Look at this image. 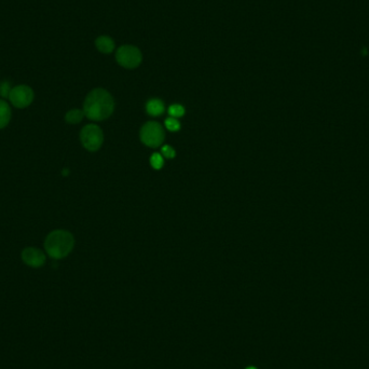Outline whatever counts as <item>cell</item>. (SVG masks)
Returning a JSON list of instances; mask_svg holds the SVG:
<instances>
[{"instance_id": "6", "label": "cell", "mask_w": 369, "mask_h": 369, "mask_svg": "<svg viewBox=\"0 0 369 369\" xmlns=\"http://www.w3.org/2000/svg\"><path fill=\"white\" fill-rule=\"evenodd\" d=\"M34 96L35 95L32 88L21 84L11 89L10 94H9V100L16 108H26L33 103Z\"/></svg>"}, {"instance_id": "17", "label": "cell", "mask_w": 369, "mask_h": 369, "mask_svg": "<svg viewBox=\"0 0 369 369\" xmlns=\"http://www.w3.org/2000/svg\"><path fill=\"white\" fill-rule=\"evenodd\" d=\"M246 369H257L256 367H248V368H246Z\"/></svg>"}, {"instance_id": "10", "label": "cell", "mask_w": 369, "mask_h": 369, "mask_svg": "<svg viewBox=\"0 0 369 369\" xmlns=\"http://www.w3.org/2000/svg\"><path fill=\"white\" fill-rule=\"evenodd\" d=\"M146 109H147V112L150 115V116H160L164 112L165 110V107H164V104L162 101L160 100H151L147 103L146 105Z\"/></svg>"}, {"instance_id": "7", "label": "cell", "mask_w": 369, "mask_h": 369, "mask_svg": "<svg viewBox=\"0 0 369 369\" xmlns=\"http://www.w3.org/2000/svg\"><path fill=\"white\" fill-rule=\"evenodd\" d=\"M22 260L30 267L39 268L46 263V255L36 247H27L22 251Z\"/></svg>"}, {"instance_id": "4", "label": "cell", "mask_w": 369, "mask_h": 369, "mask_svg": "<svg viewBox=\"0 0 369 369\" xmlns=\"http://www.w3.org/2000/svg\"><path fill=\"white\" fill-rule=\"evenodd\" d=\"M80 140L87 150L96 151L102 146L104 135L101 128L97 127L96 124H88L81 130Z\"/></svg>"}, {"instance_id": "3", "label": "cell", "mask_w": 369, "mask_h": 369, "mask_svg": "<svg viewBox=\"0 0 369 369\" xmlns=\"http://www.w3.org/2000/svg\"><path fill=\"white\" fill-rule=\"evenodd\" d=\"M116 61L124 68L134 69L140 65L143 55L140 50L131 44H125L120 47L116 52Z\"/></svg>"}, {"instance_id": "9", "label": "cell", "mask_w": 369, "mask_h": 369, "mask_svg": "<svg viewBox=\"0 0 369 369\" xmlns=\"http://www.w3.org/2000/svg\"><path fill=\"white\" fill-rule=\"evenodd\" d=\"M11 120V108L9 104L0 100V129L6 128Z\"/></svg>"}, {"instance_id": "16", "label": "cell", "mask_w": 369, "mask_h": 369, "mask_svg": "<svg viewBox=\"0 0 369 369\" xmlns=\"http://www.w3.org/2000/svg\"><path fill=\"white\" fill-rule=\"evenodd\" d=\"M162 155L167 159H173L175 157V150L171 146H163L162 147Z\"/></svg>"}, {"instance_id": "11", "label": "cell", "mask_w": 369, "mask_h": 369, "mask_svg": "<svg viewBox=\"0 0 369 369\" xmlns=\"http://www.w3.org/2000/svg\"><path fill=\"white\" fill-rule=\"evenodd\" d=\"M84 117V112L83 110H79V109H73L66 113L65 116V120L67 123L70 124H77L79 123L81 120L83 119Z\"/></svg>"}, {"instance_id": "15", "label": "cell", "mask_w": 369, "mask_h": 369, "mask_svg": "<svg viewBox=\"0 0 369 369\" xmlns=\"http://www.w3.org/2000/svg\"><path fill=\"white\" fill-rule=\"evenodd\" d=\"M10 91H11L10 84H9L7 81H4V82L0 83V95L3 97H9Z\"/></svg>"}, {"instance_id": "5", "label": "cell", "mask_w": 369, "mask_h": 369, "mask_svg": "<svg viewBox=\"0 0 369 369\" xmlns=\"http://www.w3.org/2000/svg\"><path fill=\"white\" fill-rule=\"evenodd\" d=\"M165 137L164 130L157 122H148L140 130V139L146 146L157 148Z\"/></svg>"}, {"instance_id": "8", "label": "cell", "mask_w": 369, "mask_h": 369, "mask_svg": "<svg viewBox=\"0 0 369 369\" xmlns=\"http://www.w3.org/2000/svg\"><path fill=\"white\" fill-rule=\"evenodd\" d=\"M95 47L101 53L110 54L115 50V42L108 36H100L95 40Z\"/></svg>"}, {"instance_id": "2", "label": "cell", "mask_w": 369, "mask_h": 369, "mask_svg": "<svg viewBox=\"0 0 369 369\" xmlns=\"http://www.w3.org/2000/svg\"><path fill=\"white\" fill-rule=\"evenodd\" d=\"M75 245V239L70 232L65 230H54L44 241L47 254L53 259L65 258L70 254Z\"/></svg>"}, {"instance_id": "13", "label": "cell", "mask_w": 369, "mask_h": 369, "mask_svg": "<svg viewBox=\"0 0 369 369\" xmlns=\"http://www.w3.org/2000/svg\"><path fill=\"white\" fill-rule=\"evenodd\" d=\"M150 164L155 169L162 168V166L164 164L163 157H162L160 154H154L150 158Z\"/></svg>"}, {"instance_id": "1", "label": "cell", "mask_w": 369, "mask_h": 369, "mask_svg": "<svg viewBox=\"0 0 369 369\" xmlns=\"http://www.w3.org/2000/svg\"><path fill=\"white\" fill-rule=\"evenodd\" d=\"M113 98L104 89H95L86 97L83 112L87 118L94 121H102L109 118L113 112Z\"/></svg>"}, {"instance_id": "12", "label": "cell", "mask_w": 369, "mask_h": 369, "mask_svg": "<svg viewBox=\"0 0 369 369\" xmlns=\"http://www.w3.org/2000/svg\"><path fill=\"white\" fill-rule=\"evenodd\" d=\"M168 113L171 117H173V118H179V117L184 116L185 108L179 104L172 105L168 108Z\"/></svg>"}, {"instance_id": "14", "label": "cell", "mask_w": 369, "mask_h": 369, "mask_svg": "<svg viewBox=\"0 0 369 369\" xmlns=\"http://www.w3.org/2000/svg\"><path fill=\"white\" fill-rule=\"evenodd\" d=\"M165 127L167 128V130L175 132L181 129V123H179V121L176 118L171 117V118H167L165 120Z\"/></svg>"}]
</instances>
